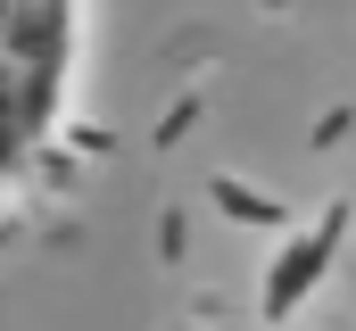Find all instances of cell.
I'll use <instances>...</instances> for the list:
<instances>
[{"instance_id": "6da1fadb", "label": "cell", "mask_w": 356, "mask_h": 331, "mask_svg": "<svg viewBox=\"0 0 356 331\" xmlns=\"http://www.w3.org/2000/svg\"><path fill=\"white\" fill-rule=\"evenodd\" d=\"M83 67V8L67 0H0V191L25 182L67 124Z\"/></svg>"}]
</instances>
